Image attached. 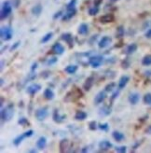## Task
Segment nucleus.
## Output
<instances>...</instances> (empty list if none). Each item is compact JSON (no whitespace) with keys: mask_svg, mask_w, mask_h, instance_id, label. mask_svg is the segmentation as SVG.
Listing matches in <instances>:
<instances>
[{"mask_svg":"<svg viewBox=\"0 0 151 153\" xmlns=\"http://www.w3.org/2000/svg\"><path fill=\"white\" fill-rule=\"evenodd\" d=\"M98 127L100 128L102 131H107L108 129H109V124L108 123H101V124H99Z\"/></svg>","mask_w":151,"mask_h":153,"instance_id":"38","label":"nucleus"},{"mask_svg":"<svg viewBox=\"0 0 151 153\" xmlns=\"http://www.w3.org/2000/svg\"><path fill=\"white\" fill-rule=\"evenodd\" d=\"M136 51H137V45H136L135 43H133V44H130L126 47L125 53L126 54H133Z\"/></svg>","mask_w":151,"mask_h":153,"instance_id":"20","label":"nucleus"},{"mask_svg":"<svg viewBox=\"0 0 151 153\" xmlns=\"http://www.w3.org/2000/svg\"><path fill=\"white\" fill-rule=\"evenodd\" d=\"M40 90H41V85L34 83V84L30 85L29 87H27L26 92L29 93L30 95H35L36 93H38Z\"/></svg>","mask_w":151,"mask_h":153,"instance_id":"9","label":"nucleus"},{"mask_svg":"<svg viewBox=\"0 0 151 153\" xmlns=\"http://www.w3.org/2000/svg\"><path fill=\"white\" fill-rule=\"evenodd\" d=\"M124 36V27L123 26H119L117 29V38H121Z\"/></svg>","mask_w":151,"mask_h":153,"instance_id":"31","label":"nucleus"},{"mask_svg":"<svg viewBox=\"0 0 151 153\" xmlns=\"http://www.w3.org/2000/svg\"><path fill=\"white\" fill-rule=\"evenodd\" d=\"M121 65H122V67L123 68H125V69H127L130 66V63H129V61L128 60H124L123 62H122V64H121Z\"/></svg>","mask_w":151,"mask_h":153,"instance_id":"41","label":"nucleus"},{"mask_svg":"<svg viewBox=\"0 0 151 153\" xmlns=\"http://www.w3.org/2000/svg\"><path fill=\"white\" fill-rule=\"evenodd\" d=\"M50 71H43V72L41 73V76H43V78H48V76H50Z\"/></svg>","mask_w":151,"mask_h":153,"instance_id":"45","label":"nucleus"},{"mask_svg":"<svg viewBox=\"0 0 151 153\" xmlns=\"http://www.w3.org/2000/svg\"><path fill=\"white\" fill-rule=\"evenodd\" d=\"M58 61V59L56 58V57H53V58H51V59H50L49 61H48V65H53V64H55L56 62Z\"/></svg>","mask_w":151,"mask_h":153,"instance_id":"43","label":"nucleus"},{"mask_svg":"<svg viewBox=\"0 0 151 153\" xmlns=\"http://www.w3.org/2000/svg\"><path fill=\"white\" fill-rule=\"evenodd\" d=\"M41 11H42L41 5H36V6H35L34 8H32V13L36 16H39V14L41 13Z\"/></svg>","mask_w":151,"mask_h":153,"instance_id":"28","label":"nucleus"},{"mask_svg":"<svg viewBox=\"0 0 151 153\" xmlns=\"http://www.w3.org/2000/svg\"><path fill=\"white\" fill-rule=\"evenodd\" d=\"M112 143L107 141V140H103L102 142L99 143V147L102 151H107L109 150L111 147H112Z\"/></svg>","mask_w":151,"mask_h":153,"instance_id":"14","label":"nucleus"},{"mask_svg":"<svg viewBox=\"0 0 151 153\" xmlns=\"http://www.w3.org/2000/svg\"><path fill=\"white\" fill-rule=\"evenodd\" d=\"M101 111H102L103 115H109L111 113V109L108 107H103L101 109Z\"/></svg>","mask_w":151,"mask_h":153,"instance_id":"40","label":"nucleus"},{"mask_svg":"<svg viewBox=\"0 0 151 153\" xmlns=\"http://www.w3.org/2000/svg\"><path fill=\"white\" fill-rule=\"evenodd\" d=\"M106 92H100V93H98L96 94L95 98H94V104H95V105L102 104L106 100Z\"/></svg>","mask_w":151,"mask_h":153,"instance_id":"13","label":"nucleus"},{"mask_svg":"<svg viewBox=\"0 0 151 153\" xmlns=\"http://www.w3.org/2000/svg\"><path fill=\"white\" fill-rule=\"evenodd\" d=\"M89 32V27L86 23H81L78 27V34L79 35H87Z\"/></svg>","mask_w":151,"mask_h":153,"instance_id":"25","label":"nucleus"},{"mask_svg":"<svg viewBox=\"0 0 151 153\" xmlns=\"http://www.w3.org/2000/svg\"><path fill=\"white\" fill-rule=\"evenodd\" d=\"M0 36L4 41L10 40L12 38V29L9 26H2L0 29Z\"/></svg>","mask_w":151,"mask_h":153,"instance_id":"4","label":"nucleus"},{"mask_svg":"<svg viewBox=\"0 0 151 153\" xmlns=\"http://www.w3.org/2000/svg\"><path fill=\"white\" fill-rule=\"evenodd\" d=\"M20 44H21V42L20 41H17L16 43H14L13 44V46H11V48H10V51H14V50H16L17 48L20 46Z\"/></svg>","mask_w":151,"mask_h":153,"instance_id":"42","label":"nucleus"},{"mask_svg":"<svg viewBox=\"0 0 151 153\" xmlns=\"http://www.w3.org/2000/svg\"><path fill=\"white\" fill-rule=\"evenodd\" d=\"M102 1H103V0H94V6L98 7L99 5L102 3Z\"/></svg>","mask_w":151,"mask_h":153,"instance_id":"49","label":"nucleus"},{"mask_svg":"<svg viewBox=\"0 0 151 153\" xmlns=\"http://www.w3.org/2000/svg\"><path fill=\"white\" fill-rule=\"evenodd\" d=\"M142 65H145V66L151 65V54L145 55L144 57V58L142 59Z\"/></svg>","mask_w":151,"mask_h":153,"instance_id":"29","label":"nucleus"},{"mask_svg":"<svg viewBox=\"0 0 151 153\" xmlns=\"http://www.w3.org/2000/svg\"><path fill=\"white\" fill-rule=\"evenodd\" d=\"M89 130H92V131H95L96 129H97V123L95 121H92L89 123Z\"/></svg>","mask_w":151,"mask_h":153,"instance_id":"37","label":"nucleus"},{"mask_svg":"<svg viewBox=\"0 0 151 153\" xmlns=\"http://www.w3.org/2000/svg\"><path fill=\"white\" fill-rule=\"evenodd\" d=\"M65 118H66V116H65V115H60V113H59V111L57 110V109H55V110H54L52 119H53V121L55 122H57V123L63 122Z\"/></svg>","mask_w":151,"mask_h":153,"instance_id":"16","label":"nucleus"},{"mask_svg":"<svg viewBox=\"0 0 151 153\" xmlns=\"http://www.w3.org/2000/svg\"><path fill=\"white\" fill-rule=\"evenodd\" d=\"M112 136H113V138H114V139L117 142H121L125 138L123 133H120V132H117V131H114V132H113L112 133Z\"/></svg>","mask_w":151,"mask_h":153,"instance_id":"22","label":"nucleus"},{"mask_svg":"<svg viewBox=\"0 0 151 153\" xmlns=\"http://www.w3.org/2000/svg\"><path fill=\"white\" fill-rule=\"evenodd\" d=\"M83 96L82 92L80 91L78 88H74L73 90H71L70 92H68L66 93V95L64 96V102L69 103V102H75L77 101L78 99L81 98Z\"/></svg>","mask_w":151,"mask_h":153,"instance_id":"1","label":"nucleus"},{"mask_svg":"<svg viewBox=\"0 0 151 153\" xmlns=\"http://www.w3.org/2000/svg\"><path fill=\"white\" fill-rule=\"evenodd\" d=\"M43 95H44L45 99H47V100H52L54 98V93L52 92V90L49 89V88L44 91Z\"/></svg>","mask_w":151,"mask_h":153,"instance_id":"24","label":"nucleus"},{"mask_svg":"<svg viewBox=\"0 0 151 153\" xmlns=\"http://www.w3.org/2000/svg\"><path fill=\"white\" fill-rule=\"evenodd\" d=\"M61 38L64 41L66 42L69 48H73L74 46V42H73V36L70 34V33H64V34L62 35V36H61Z\"/></svg>","mask_w":151,"mask_h":153,"instance_id":"10","label":"nucleus"},{"mask_svg":"<svg viewBox=\"0 0 151 153\" xmlns=\"http://www.w3.org/2000/svg\"><path fill=\"white\" fill-rule=\"evenodd\" d=\"M76 3H77V0H71V1L69 2V4L66 6L67 11H70V9H75L76 8Z\"/></svg>","mask_w":151,"mask_h":153,"instance_id":"36","label":"nucleus"},{"mask_svg":"<svg viewBox=\"0 0 151 153\" xmlns=\"http://www.w3.org/2000/svg\"><path fill=\"white\" fill-rule=\"evenodd\" d=\"M119 94H120V92L119 91H117V92H115L114 93L112 94V96H111V101H114V100L119 96Z\"/></svg>","mask_w":151,"mask_h":153,"instance_id":"44","label":"nucleus"},{"mask_svg":"<svg viewBox=\"0 0 151 153\" xmlns=\"http://www.w3.org/2000/svg\"><path fill=\"white\" fill-rule=\"evenodd\" d=\"M48 115H49V107H48L38 108L36 111V118L37 121H44V119L48 117Z\"/></svg>","mask_w":151,"mask_h":153,"instance_id":"6","label":"nucleus"},{"mask_svg":"<svg viewBox=\"0 0 151 153\" xmlns=\"http://www.w3.org/2000/svg\"><path fill=\"white\" fill-rule=\"evenodd\" d=\"M76 13H77V9H70V11H67V12L64 14L63 16V21H67V20H70L72 17H74L76 15Z\"/></svg>","mask_w":151,"mask_h":153,"instance_id":"23","label":"nucleus"},{"mask_svg":"<svg viewBox=\"0 0 151 153\" xmlns=\"http://www.w3.org/2000/svg\"><path fill=\"white\" fill-rule=\"evenodd\" d=\"M145 37L149 38V39H151V29H149L147 33H145Z\"/></svg>","mask_w":151,"mask_h":153,"instance_id":"48","label":"nucleus"},{"mask_svg":"<svg viewBox=\"0 0 151 153\" xmlns=\"http://www.w3.org/2000/svg\"><path fill=\"white\" fill-rule=\"evenodd\" d=\"M103 58L102 55H94L89 58V64L91 65L93 68H98L103 63Z\"/></svg>","mask_w":151,"mask_h":153,"instance_id":"5","label":"nucleus"},{"mask_svg":"<svg viewBox=\"0 0 151 153\" xmlns=\"http://www.w3.org/2000/svg\"><path fill=\"white\" fill-rule=\"evenodd\" d=\"M115 87H116V83H114V82H111V83L107 84V85L106 86L105 91H106V93H111L112 91L115 89Z\"/></svg>","mask_w":151,"mask_h":153,"instance_id":"32","label":"nucleus"},{"mask_svg":"<svg viewBox=\"0 0 151 153\" xmlns=\"http://www.w3.org/2000/svg\"><path fill=\"white\" fill-rule=\"evenodd\" d=\"M12 11V7H11V4L9 1H5L2 5V8H1V14H0V18L1 20H5L7 19L10 13Z\"/></svg>","mask_w":151,"mask_h":153,"instance_id":"3","label":"nucleus"},{"mask_svg":"<svg viewBox=\"0 0 151 153\" xmlns=\"http://www.w3.org/2000/svg\"><path fill=\"white\" fill-rule=\"evenodd\" d=\"M94 84V76H89V78H87L86 81H85V83L83 84V89L85 91H89L92 89V87Z\"/></svg>","mask_w":151,"mask_h":153,"instance_id":"12","label":"nucleus"},{"mask_svg":"<svg viewBox=\"0 0 151 153\" xmlns=\"http://www.w3.org/2000/svg\"><path fill=\"white\" fill-rule=\"evenodd\" d=\"M87 117H88L87 113L84 112V111H82V110L77 111V113H76V115H75V119H77V121H84V119H86Z\"/></svg>","mask_w":151,"mask_h":153,"instance_id":"21","label":"nucleus"},{"mask_svg":"<svg viewBox=\"0 0 151 153\" xmlns=\"http://www.w3.org/2000/svg\"><path fill=\"white\" fill-rule=\"evenodd\" d=\"M14 115V110H13V104H9L5 108L1 109V119L2 121L7 122L9 121L12 119Z\"/></svg>","mask_w":151,"mask_h":153,"instance_id":"2","label":"nucleus"},{"mask_svg":"<svg viewBox=\"0 0 151 153\" xmlns=\"http://www.w3.org/2000/svg\"><path fill=\"white\" fill-rule=\"evenodd\" d=\"M52 36H53V33H52V32L48 33V34H46L43 37H42L41 42H42V43H47V42L50 41V40L51 39V37H52Z\"/></svg>","mask_w":151,"mask_h":153,"instance_id":"30","label":"nucleus"},{"mask_svg":"<svg viewBox=\"0 0 151 153\" xmlns=\"http://www.w3.org/2000/svg\"><path fill=\"white\" fill-rule=\"evenodd\" d=\"M129 102H130V104H131V105H136L138 102H139V100H140V95H139V93H131L130 95H129Z\"/></svg>","mask_w":151,"mask_h":153,"instance_id":"17","label":"nucleus"},{"mask_svg":"<svg viewBox=\"0 0 151 153\" xmlns=\"http://www.w3.org/2000/svg\"><path fill=\"white\" fill-rule=\"evenodd\" d=\"M24 138H26V135H25V133H23L22 135H18L15 139L13 140V144H14V146H19L21 144V143L22 142V140L24 139Z\"/></svg>","mask_w":151,"mask_h":153,"instance_id":"26","label":"nucleus"},{"mask_svg":"<svg viewBox=\"0 0 151 153\" xmlns=\"http://www.w3.org/2000/svg\"><path fill=\"white\" fill-rule=\"evenodd\" d=\"M97 37H98V36H97V35H95V36H92V38H91V40H89V44L92 45V42H93V41H95V40L97 39Z\"/></svg>","mask_w":151,"mask_h":153,"instance_id":"47","label":"nucleus"},{"mask_svg":"<svg viewBox=\"0 0 151 153\" xmlns=\"http://www.w3.org/2000/svg\"><path fill=\"white\" fill-rule=\"evenodd\" d=\"M99 20H100V22L102 23L112 22H114V20H115V16L113 15V14H111V13H107V14H105V15L101 16Z\"/></svg>","mask_w":151,"mask_h":153,"instance_id":"11","label":"nucleus"},{"mask_svg":"<svg viewBox=\"0 0 151 153\" xmlns=\"http://www.w3.org/2000/svg\"><path fill=\"white\" fill-rule=\"evenodd\" d=\"M62 13H63L62 11H58V12H56V13H55V15L53 16V19H58L60 16H62V15H63Z\"/></svg>","mask_w":151,"mask_h":153,"instance_id":"46","label":"nucleus"},{"mask_svg":"<svg viewBox=\"0 0 151 153\" xmlns=\"http://www.w3.org/2000/svg\"><path fill=\"white\" fill-rule=\"evenodd\" d=\"M69 146H70L69 140L68 139H63L60 142V145H59L60 151L61 152H67L68 149H69Z\"/></svg>","mask_w":151,"mask_h":153,"instance_id":"15","label":"nucleus"},{"mask_svg":"<svg viewBox=\"0 0 151 153\" xmlns=\"http://www.w3.org/2000/svg\"><path fill=\"white\" fill-rule=\"evenodd\" d=\"M99 12V8L96 7V6H94V7H92L91 8L89 9V14L91 16H94V15H96V14Z\"/></svg>","mask_w":151,"mask_h":153,"instance_id":"33","label":"nucleus"},{"mask_svg":"<svg viewBox=\"0 0 151 153\" xmlns=\"http://www.w3.org/2000/svg\"><path fill=\"white\" fill-rule=\"evenodd\" d=\"M144 103L145 105H151V93H148L145 94L144 96Z\"/></svg>","mask_w":151,"mask_h":153,"instance_id":"35","label":"nucleus"},{"mask_svg":"<svg viewBox=\"0 0 151 153\" xmlns=\"http://www.w3.org/2000/svg\"><path fill=\"white\" fill-rule=\"evenodd\" d=\"M36 67H37V63H34V64H33V65H32V69L31 70L34 72V70H36Z\"/></svg>","mask_w":151,"mask_h":153,"instance_id":"51","label":"nucleus"},{"mask_svg":"<svg viewBox=\"0 0 151 153\" xmlns=\"http://www.w3.org/2000/svg\"><path fill=\"white\" fill-rule=\"evenodd\" d=\"M110 1H112V2H116V1H117V0H110Z\"/></svg>","mask_w":151,"mask_h":153,"instance_id":"54","label":"nucleus"},{"mask_svg":"<svg viewBox=\"0 0 151 153\" xmlns=\"http://www.w3.org/2000/svg\"><path fill=\"white\" fill-rule=\"evenodd\" d=\"M77 70H78L77 65H67L64 69L65 72L68 73V74H71V75L75 74L76 72H77Z\"/></svg>","mask_w":151,"mask_h":153,"instance_id":"27","label":"nucleus"},{"mask_svg":"<svg viewBox=\"0 0 151 153\" xmlns=\"http://www.w3.org/2000/svg\"><path fill=\"white\" fill-rule=\"evenodd\" d=\"M126 149L127 147L125 146H120V147H116L115 150L117 152H120V153H124V152H126Z\"/></svg>","mask_w":151,"mask_h":153,"instance_id":"39","label":"nucleus"},{"mask_svg":"<svg viewBox=\"0 0 151 153\" xmlns=\"http://www.w3.org/2000/svg\"><path fill=\"white\" fill-rule=\"evenodd\" d=\"M18 123L20 124L21 126H28V125H30V123H29V121H28V119H25V118H21L18 121Z\"/></svg>","mask_w":151,"mask_h":153,"instance_id":"34","label":"nucleus"},{"mask_svg":"<svg viewBox=\"0 0 151 153\" xmlns=\"http://www.w3.org/2000/svg\"><path fill=\"white\" fill-rule=\"evenodd\" d=\"M145 133H148V135H151V125L150 126H148L147 129H145Z\"/></svg>","mask_w":151,"mask_h":153,"instance_id":"50","label":"nucleus"},{"mask_svg":"<svg viewBox=\"0 0 151 153\" xmlns=\"http://www.w3.org/2000/svg\"><path fill=\"white\" fill-rule=\"evenodd\" d=\"M111 42H112V38L110 36H106L102 37V39L99 41L98 46H99V48H100V49H105V48L108 47V46L111 44Z\"/></svg>","mask_w":151,"mask_h":153,"instance_id":"8","label":"nucleus"},{"mask_svg":"<svg viewBox=\"0 0 151 153\" xmlns=\"http://www.w3.org/2000/svg\"><path fill=\"white\" fill-rule=\"evenodd\" d=\"M47 146V139L46 137L41 136L38 138V140L36 141V147L38 149H44Z\"/></svg>","mask_w":151,"mask_h":153,"instance_id":"19","label":"nucleus"},{"mask_svg":"<svg viewBox=\"0 0 151 153\" xmlns=\"http://www.w3.org/2000/svg\"><path fill=\"white\" fill-rule=\"evenodd\" d=\"M51 52L54 54L61 55L64 52V48L62 44H60L59 42H56L55 44L51 47Z\"/></svg>","mask_w":151,"mask_h":153,"instance_id":"7","label":"nucleus"},{"mask_svg":"<svg viewBox=\"0 0 151 153\" xmlns=\"http://www.w3.org/2000/svg\"><path fill=\"white\" fill-rule=\"evenodd\" d=\"M29 152H36V150L35 149H31V150H29Z\"/></svg>","mask_w":151,"mask_h":153,"instance_id":"53","label":"nucleus"},{"mask_svg":"<svg viewBox=\"0 0 151 153\" xmlns=\"http://www.w3.org/2000/svg\"><path fill=\"white\" fill-rule=\"evenodd\" d=\"M130 80V78L128 76H122L120 81H119V90H122L126 87V85L128 84Z\"/></svg>","mask_w":151,"mask_h":153,"instance_id":"18","label":"nucleus"},{"mask_svg":"<svg viewBox=\"0 0 151 153\" xmlns=\"http://www.w3.org/2000/svg\"><path fill=\"white\" fill-rule=\"evenodd\" d=\"M81 151H82V152H87V151H88L87 147H83V149H81Z\"/></svg>","mask_w":151,"mask_h":153,"instance_id":"52","label":"nucleus"}]
</instances>
